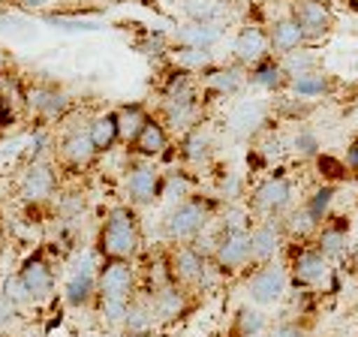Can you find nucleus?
Masks as SVG:
<instances>
[{
    "mask_svg": "<svg viewBox=\"0 0 358 337\" xmlns=\"http://www.w3.org/2000/svg\"><path fill=\"white\" fill-rule=\"evenodd\" d=\"M268 337H307V331L292 320H280L268 329Z\"/></svg>",
    "mask_w": 358,
    "mask_h": 337,
    "instance_id": "nucleus-40",
    "label": "nucleus"
},
{
    "mask_svg": "<svg viewBox=\"0 0 358 337\" xmlns=\"http://www.w3.org/2000/svg\"><path fill=\"white\" fill-rule=\"evenodd\" d=\"M283 226L271 220H265L259 226L250 229V253H253V262L256 265H265V262H274V256L280 253L283 247Z\"/></svg>",
    "mask_w": 358,
    "mask_h": 337,
    "instance_id": "nucleus-11",
    "label": "nucleus"
},
{
    "mask_svg": "<svg viewBox=\"0 0 358 337\" xmlns=\"http://www.w3.org/2000/svg\"><path fill=\"white\" fill-rule=\"evenodd\" d=\"M0 256H3V235H0Z\"/></svg>",
    "mask_w": 358,
    "mask_h": 337,
    "instance_id": "nucleus-47",
    "label": "nucleus"
},
{
    "mask_svg": "<svg viewBox=\"0 0 358 337\" xmlns=\"http://www.w3.org/2000/svg\"><path fill=\"white\" fill-rule=\"evenodd\" d=\"M184 13L190 22L223 27V22L232 15V6L229 0H184Z\"/></svg>",
    "mask_w": 358,
    "mask_h": 337,
    "instance_id": "nucleus-16",
    "label": "nucleus"
},
{
    "mask_svg": "<svg viewBox=\"0 0 358 337\" xmlns=\"http://www.w3.org/2000/svg\"><path fill=\"white\" fill-rule=\"evenodd\" d=\"M208 223V202L202 199H184L178 202L166 217V235L175 241H190Z\"/></svg>",
    "mask_w": 358,
    "mask_h": 337,
    "instance_id": "nucleus-2",
    "label": "nucleus"
},
{
    "mask_svg": "<svg viewBox=\"0 0 358 337\" xmlns=\"http://www.w3.org/2000/svg\"><path fill=\"white\" fill-rule=\"evenodd\" d=\"M13 320H15V304L9 301V299H3V295H0V325L13 322Z\"/></svg>",
    "mask_w": 358,
    "mask_h": 337,
    "instance_id": "nucleus-42",
    "label": "nucleus"
},
{
    "mask_svg": "<svg viewBox=\"0 0 358 337\" xmlns=\"http://www.w3.org/2000/svg\"><path fill=\"white\" fill-rule=\"evenodd\" d=\"M220 36H223V27L187 22L184 27L175 31V43L181 48H205V52H211V45L220 43Z\"/></svg>",
    "mask_w": 358,
    "mask_h": 337,
    "instance_id": "nucleus-17",
    "label": "nucleus"
},
{
    "mask_svg": "<svg viewBox=\"0 0 358 337\" xmlns=\"http://www.w3.org/2000/svg\"><path fill=\"white\" fill-rule=\"evenodd\" d=\"M18 277H22V283L27 286V292H31L34 301L52 299V292H55V274H52V268H48L43 259H39V256H31V259L22 265Z\"/></svg>",
    "mask_w": 358,
    "mask_h": 337,
    "instance_id": "nucleus-12",
    "label": "nucleus"
},
{
    "mask_svg": "<svg viewBox=\"0 0 358 337\" xmlns=\"http://www.w3.org/2000/svg\"><path fill=\"white\" fill-rule=\"evenodd\" d=\"M94 289H96L94 265H91V259H85V262H78V268H76L73 277L66 280V301L76 304V307H82V304H87V299L94 295Z\"/></svg>",
    "mask_w": 358,
    "mask_h": 337,
    "instance_id": "nucleus-19",
    "label": "nucleus"
},
{
    "mask_svg": "<svg viewBox=\"0 0 358 337\" xmlns=\"http://www.w3.org/2000/svg\"><path fill=\"white\" fill-rule=\"evenodd\" d=\"M99 295L103 299H124L130 301L133 299V289H136V274H133V265L127 259H112L99 271Z\"/></svg>",
    "mask_w": 358,
    "mask_h": 337,
    "instance_id": "nucleus-7",
    "label": "nucleus"
},
{
    "mask_svg": "<svg viewBox=\"0 0 358 337\" xmlns=\"http://www.w3.org/2000/svg\"><path fill=\"white\" fill-rule=\"evenodd\" d=\"M268 52H271V34H265L262 27H244V31H238L235 43H232V55L238 66H256L262 64Z\"/></svg>",
    "mask_w": 358,
    "mask_h": 337,
    "instance_id": "nucleus-9",
    "label": "nucleus"
},
{
    "mask_svg": "<svg viewBox=\"0 0 358 337\" xmlns=\"http://www.w3.org/2000/svg\"><path fill=\"white\" fill-rule=\"evenodd\" d=\"M64 157L73 166H85V163H91V157L96 154V148L91 142V133H73V136H66L64 138Z\"/></svg>",
    "mask_w": 358,
    "mask_h": 337,
    "instance_id": "nucleus-27",
    "label": "nucleus"
},
{
    "mask_svg": "<svg viewBox=\"0 0 358 337\" xmlns=\"http://www.w3.org/2000/svg\"><path fill=\"white\" fill-rule=\"evenodd\" d=\"M325 91H328V76L322 73V69H316V73H307V76L292 78V94H295V96H304V100L322 96Z\"/></svg>",
    "mask_w": 358,
    "mask_h": 337,
    "instance_id": "nucleus-33",
    "label": "nucleus"
},
{
    "mask_svg": "<svg viewBox=\"0 0 358 337\" xmlns=\"http://www.w3.org/2000/svg\"><path fill=\"white\" fill-rule=\"evenodd\" d=\"M15 3L22 6V9H31V13H34V9H45L52 0H15Z\"/></svg>",
    "mask_w": 358,
    "mask_h": 337,
    "instance_id": "nucleus-46",
    "label": "nucleus"
},
{
    "mask_svg": "<svg viewBox=\"0 0 358 337\" xmlns=\"http://www.w3.org/2000/svg\"><path fill=\"white\" fill-rule=\"evenodd\" d=\"M214 259H217V268H220L223 274L241 271L247 262H253L250 229H223L220 241H217V247H214Z\"/></svg>",
    "mask_w": 358,
    "mask_h": 337,
    "instance_id": "nucleus-4",
    "label": "nucleus"
},
{
    "mask_svg": "<svg viewBox=\"0 0 358 337\" xmlns=\"http://www.w3.org/2000/svg\"><path fill=\"white\" fill-rule=\"evenodd\" d=\"M268 121V106L262 100H241L232 115H229V127H232L235 136H253L259 127Z\"/></svg>",
    "mask_w": 358,
    "mask_h": 337,
    "instance_id": "nucleus-13",
    "label": "nucleus"
},
{
    "mask_svg": "<svg viewBox=\"0 0 358 337\" xmlns=\"http://www.w3.org/2000/svg\"><path fill=\"white\" fill-rule=\"evenodd\" d=\"M9 121H13V106H9L6 96H0V127L9 124Z\"/></svg>",
    "mask_w": 358,
    "mask_h": 337,
    "instance_id": "nucleus-45",
    "label": "nucleus"
},
{
    "mask_svg": "<svg viewBox=\"0 0 358 337\" xmlns=\"http://www.w3.org/2000/svg\"><path fill=\"white\" fill-rule=\"evenodd\" d=\"M172 61L181 73H208L211 69V52H205V48H178Z\"/></svg>",
    "mask_w": 358,
    "mask_h": 337,
    "instance_id": "nucleus-31",
    "label": "nucleus"
},
{
    "mask_svg": "<svg viewBox=\"0 0 358 337\" xmlns=\"http://www.w3.org/2000/svg\"><path fill=\"white\" fill-rule=\"evenodd\" d=\"M304 31L298 27V22L289 15V18H280L274 27H271V48L277 55H292V52H298V48H304Z\"/></svg>",
    "mask_w": 358,
    "mask_h": 337,
    "instance_id": "nucleus-21",
    "label": "nucleus"
},
{
    "mask_svg": "<svg viewBox=\"0 0 358 337\" xmlns=\"http://www.w3.org/2000/svg\"><path fill=\"white\" fill-rule=\"evenodd\" d=\"M328 277H331V265H328V256L320 247H301L292 256V283L301 286V289H313V286H322Z\"/></svg>",
    "mask_w": 358,
    "mask_h": 337,
    "instance_id": "nucleus-5",
    "label": "nucleus"
},
{
    "mask_svg": "<svg viewBox=\"0 0 358 337\" xmlns=\"http://www.w3.org/2000/svg\"><path fill=\"white\" fill-rule=\"evenodd\" d=\"M289 202H292V181L286 175L265 178V181L256 187V193H253V205L268 217H277L280 211H286Z\"/></svg>",
    "mask_w": 358,
    "mask_h": 337,
    "instance_id": "nucleus-8",
    "label": "nucleus"
},
{
    "mask_svg": "<svg viewBox=\"0 0 358 337\" xmlns=\"http://www.w3.org/2000/svg\"><path fill=\"white\" fill-rule=\"evenodd\" d=\"M48 24L57 31H99V24L91 22H73V18H48Z\"/></svg>",
    "mask_w": 358,
    "mask_h": 337,
    "instance_id": "nucleus-41",
    "label": "nucleus"
},
{
    "mask_svg": "<svg viewBox=\"0 0 358 337\" xmlns=\"http://www.w3.org/2000/svg\"><path fill=\"white\" fill-rule=\"evenodd\" d=\"M27 106L39 115H57V112H64L66 96L57 87H31L27 91Z\"/></svg>",
    "mask_w": 358,
    "mask_h": 337,
    "instance_id": "nucleus-25",
    "label": "nucleus"
},
{
    "mask_svg": "<svg viewBox=\"0 0 358 337\" xmlns=\"http://www.w3.org/2000/svg\"><path fill=\"white\" fill-rule=\"evenodd\" d=\"M292 18L304 31V39H322L331 34V27H334V15L322 0H295Z\"/></svg>",
    "mask_w": 358,
    "mask_h": 337,
    "instance_id": "nucleus-6",
    "label": "nucleus"
},
{
    "mask_svg": "<svg viewBox=\"0 0 358 337\" xmlns=\"http://www.w3.org/2000/svg\"><path fill=\"white\" fill-rule=\"evenodd\" d=\"M283 73H286V78H298V76H307V73H316L320 69V57H316L310 48H298V52H292V55H286L283 57Z\"/></svg>",
    "mask_w": 358,
    "mask_h": 337,
    "instance_id": "nucleus-29",
    "label": "nucleus"
},
{
    "mask_svg": "<svg viewBox=\"0 0 358 337\" xmlns=\"http://www.w3.org/2000/svg\"><path fill=\"white\" fill-rule=\"evenodd\" d=\"M250 82L262 91H277L283 82H286V73H283V64L274 61V57H265L262 64H256L250 69Z\"/></svg>",
    "mask_w": 358,
    "mask_h": 337,
    "instance_id": "nucleus-26",
    "label": "nucleus"
},
{
    "mask_svg": "<svg viewBox=\"0 0 358 337\" xmlns=\"http://www.w3.org/2000/svg\"><path fill=\"white\" fill-rule=\"evenodd\" d=\"M355 217H358V211H355Z\"/></svg>",
    "mask_w": 358,
    "mask_h": 337,
    "instance_id": "nucleus-48",
    "label": "nucleus"
},
{
    "mask_svg": "<svg viewBox=\"0 0 358 337\" xmlns=\"http://www.w3.org/2000/svg\"><path fill=\"white\" fill-rule=\"evenodd\" d=\"M22 193L24 199L31 202H43L55 193V168L45 166V163H36L31 166V172L24 175V184H22Z\"/></svg>",
    "mask_w": 358,
    "mask_h": 337,
    "instance_id": "nucleus-20",
    "label": "nucleus"
},
{
    "mask_svg": "<svg viewBox=\"0 0 358 337\" xmlns=\"http://www.w3.org/2000/svg\"><path fill=\"white\" fill-rule=\"evenodd\" d=\"M3 299H9L13 304H27V301H34V299H31V292H27V286L22 283V277H9Z\"/></svg>",
    "mask_w": 358,
    "mask_h": 337,
    "instance_id": "nucleus-38",
    "label": "nucleus"
},
{
    "mask_svg": "<svg viewBox=\"0 0 358 337\" xmlns=\"http://www.w3.org/2000/svg\"><path fill=\"white\" fill-rule=\"evenodd\" d=\"M130 307L133 301H124V299H103V316H106V322H127V316H130Z\"/></svg>",
    "mask_w": 358,
    "mask_h": 337,
    "instance_id": "nucleus-37",
    "label": "nucleus"
},
{
    "mask_svg": "<svg viewBox=\"0 0 358 337\" xmlns=\"http://www.w3.org/2000/svg\"><path fill=\"white\" fill-rule=\"evenodd\" d=\"M115 115H117V133H121V138L124 142H136L138 133H142L148 124L145 112L138 106H124L121 112H115Z\"/></svg>",
    "mask_w": 358,
    "mask_h": 337,
    "instance_id": "nucleus-30",
    "label": "nucleus"
},
{
    "mask_svg": "<svg viewBox=\"0 0 358 337\" xmlns=\"http://www.w3.org/2000/svg\"><path fill=\"white\" fill-rule=\"evenodd\" d=\"M283 226V235L286 238H298V241H304V238H316V232H320V220H313L310 211L307 208H295V211H289L280 220Z\"/></svg>",
    "mask_w": 358,
    "mask_h": 337,
    "instance_id": "nucleus-23",
    "label": "nucleus"
},
{
    "mask_svg": "<svg viewBox=\"0 0 358 337\" xmlns=\"http://www.w3.org/2000/svg\"><path fill=\"white\" fill-rule=\"evenodd\" d=\"M289 289V271L277 262H265L247 280V292L256 304H277Z\"/></svg>",
    "mask_w": 358,
    "mask_h": 337,
    "instance_id": "nucleus-3",
    "label": "nucleus"
},
{
    "mask_svg": "<svg viewBox=\"0 0 358 337\" xmlns=\"http://www.w3.org/2000/svg\"><path fill=\"white\" fill-rule=\"evenodd\" d=\"M205 271H208V259L205 253L199 250L196 244H184L178 247L175 256H172V277L184 286H196L205 280Z\"/></svg>",
    "mask_w": 358,
    "mask_h": 337,
    "instance_id": "nucleus-10",
    "label": "nucleus"
},
{
    "mask_svg": "<svg viewBox=\"0 0 358 337\" xmlns=\"http://www.w3.org/2000/svg\"><path fill=\"white\" fill-rule=\"evenodd\" d=\"M187 310V295L184 289H178L175 283H166L160 286V289L154 292V301H151V313L157 316V320H163V322H172L178 320Z\"/></svg>",
    "mask_w": 358,
    "mask_h": 337,
    "instance_id": "nucleus-18",
    "label": "nucleus"
},
{
    "mask_svg": "<svg viewBox=\"0 0 358 337\" xmlns=\"http://www.w3.org/2000/svg\"><path fill=\"white\" fill-rule=\"evenodd\" d=\"M259 331H265V313L256 310V307H241V310L235 313V334L256 337Z\"/></svg>",
    "mask_w": 358,
    "mask_h": 337,
    "instance_id": "nucleus-34",
    "label": "nucleus"
},
{
    "mask_svg": "<svg viewBox=\"0 0 358 337\" xmlns=\"http://www.w3.org/2000/svg\"><path fill=\"white\" fill-rule=\"evenodd\" d=\"M91 142L96 151H108V148L115 145V138H121V133H117V115H99L91 121Z\"/></svg>",
    "mask_w": 358,
    "mask_h": 337,
    "instance_id": "nucleus-28",
    "label": "nucleus"
},
{
    "mask_svg": "<svg viewBox=\"0 0 358 337\" xmlns=\"http://www.w3.org/2000/svg\"><path fill=\"white\" fill-rule=\"evenodd\" d=\"M244 82H247L244 66H223V69L208 73V91L220 94V96H235L244 87Z\"/></svg>",
    "mask_w": 358,
    "mask_h": 337,
    "instance_id": "nucleus-22",
    "label": "nucleus"
},
{
    "mask_svg": "<svg viewBox=\"0 0 358 337\" xmlns=\"http://www.w3.org/2000/svg\"><path fill=\"white\" fill-rule=\"evenodd\" d=\"M138 226L130 208H115L112 214L106 217L103 232H99V250H103L108 259H130L138 250Z\"/></svg>",
    "mask_w": 358,
    "mask_h": 337,
    "instance_id": "nucleus-1",
    "label": "nucleus"
},
{
    "mask_svg": "<svg viewBox=\"0 0 358 337\" xmlns=\"http://www.w3.org/2000/svg\"><path fill=\"white\" fill-rule=\"evenodd\" d=\"M343 163H346V168H350V175H358V138L346 148V160Z\"/></svg>",
    "mask_w": 358,
    "mask_h": 337,
    "instance_id": "nucleus-43",
    "label": "nucleus"
},
{
    "mask_svg": "<svg viewBox=\"0 0 358 337\" xmlns=\"http://www.w3.org/2000/svg\"><path fill=\"white\" fill-rule=\"evenodd\" d=\"M295 151L304 154V157H320V138H316V133L310 130H301L295 136Z\"/></svg>",
    "mask_w": 358,
    "mask_h": 337,
    "instance_id": "nucleus-39",
    "label": "nucleus"
},
{
    "mask_svg": "<svg viewBox=\"0 0 358 337\" xmlns=\"http://www.w3.org/2000/svg\"><path fill=\"white\" fill-rule=\"evenodd\" d=\"M208 154H211V138H208V133L190 130V133L184 136V157H187L190 163L208 160Z\"/></svg>",
    "mask_w": 358,
    "mask_h": 337,
    "instance_id": "nucleus-36",
    "label": "nucleus"
},
{
    "mask_svg": "<svg viewBox=\"0 0 358 337\" xmlns=\"http://www.w3.org/2000/svg\"><path fill=\"white\" fill-rule=\"evenodd\" d=\"M127 193H130V199L138 202V205L154 202L157 196L163 193V184H160V175H157V168H151V166H136L133 172L127 175Z\"/></svg>",
    "mask_w": 358,
    "mask_h": 337,
    "instance_id": "nucleus-14",
    "label": "nucleus"
},
{
    "mask_svg": "<svg viewBox=\"0 0 358 337\" xmlns=\"http://www.w3.org/2000/svg\"><path fill=\"white\" fill-rule=\"evenodd\" d=\"M313 247H320L328 259L343 256L346 247H350V223H346V220H334V217L322 220L320 232H316V244Z\"/></svg>",
    "mask_w": 358,
    "mask_h": 337,
    "instance_id": "nucleus-15",
    "label": "nucleus"
},
{
    "mask_svg": "<svg viewBox=\"0 0 358 337\" xmlns=\"http://www.w3.org/2000/svg\"><path fill=\"white\" fill-rule=\"evenodd\" d=\"M238 190H241V181H238L235 175H229V181H223V196H238Z\"/></svg>",
    "mask_w": 358,
    "mask_h": 337,
    "instance_id": "nucleus-44",
    "label": "nucleus"
},
{
    "mask_svg": "<svg viewBox=\"0 0 358 337\" xmlns=\"http://www.w3.org/2000/svg\"><path fill=\"white\" fill-rule=\"evenodd\" d=\"M136 151L138 154H145V157H160L166 151V145H169V136H166V127L160 121H148L145 124V130L138 133L136 138Z\"/></svg>",
    "mask_w": 358,
    "mask_h": 337,
    "instance_id": "nucleus-24",
    "label": "nucleus"
},
{
    "mask_svg": "<svg viewBox=\"0 0 358 337\" xmlns=\"http://www.w3.org/2000/svg\"><path fill=\"white\" fill-rule=\"evenodd\" d=\"M166 121L175 130H196L199 121V103H166Z\"/></svg>",
    "mask_w": 358,
    "mask_h": 337,
    "instance_id": "nucleus-32",
    "label": "nucleus"
},
{
    "mask_svg": "<svg viewBox=\"0 0 358 337\" xmlns=\"http://www.w3.org/2000/svg\"><path fill=\"white\" fill-rule=\"evenodd\" d=\"M331 202H334V187L325 184V187H320V190H316L310 199L304 202V208L310 211L313 220L322 223V220H328V217H331Z\"/></svg>",
    "mask_w": 358,
    "mask_h": 337,
    "instance_id": "nucleus-35",
    "label": "nucleus"
}]
</instances>
